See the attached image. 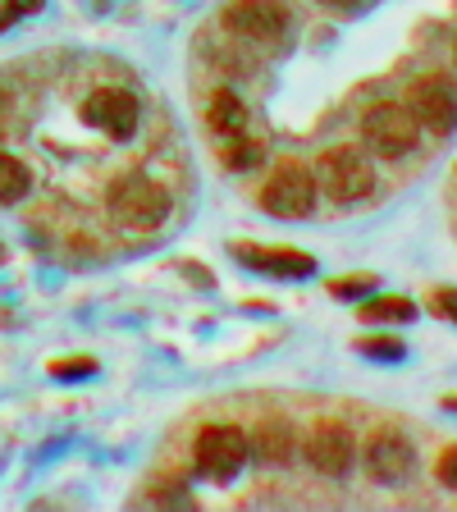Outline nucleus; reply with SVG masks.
Wrapping results in <instances>:
<instances>
[{
	"instance_id": "nucleus-1",
	"label": "nucleus",
	"mask_w": 457,
	"mask_h": 512,
	"mask_svg": "<svg viewBox=\"0 0 457 512\" xmlns=\"http://www.w3.org/2000/svg\"><path fill=\"white\" fill-rule=\"evenodd\" d=\"M106 206L124 229H160L170 215V192L147 174H119L106 192Z\"/></svg>"
},
{
	"instance_id": "nucleus-2",
	"label": "nucleus",
	"mask_w": 457,
	"mask_h": 512,
	"mask_svg": "<svg viewBox=\"0 0 457 512\" xmlns=\"http://www.w3.org/2000/svg\"><path fill=\"white\" fill-rule=\"evenodd\" d=\"M320 188L330 192V202L352 206V202H366V197H371L375 174L357 147H334L320 156Z\"/></svg>"
},
{
	"instance_id": "nucleus-3",
	"label": "nucleus",
	"mask_w": 457,
	"mask_h": 512,
	"mask_svg": "<svg viewBox=\"0 0 457 512\" xmlns=\"http://www.w3.org/2000/svg\"><path fill=\"white\" fill-rule=\"evenodd\" d=\"M261 206L270 215H279V220H307L316 211V179H311V170H302L298 160H284L266 179V188H261Z\"/></svg>"
},
{
	"instance_id": "nucleus-4",
	"label": "nucleus",
	"mask_w": 457,
	"mask_h": 512,
	"mask_svg": "<svg viewBox=\"0 0 457 512\" xmlns=\"http://www.w3.org/2000/svg\"><path fill=\"white\" fill-rule=\"evenodd\" d=\"M416 133H421L416 115L407 106H398V101H380V106H371L362 119V138L389 160L416 151Z\"/></svg>"
},
{
	"instance_id": "nucleus-5",
	"label": "nucleus",
	"mask_w": 457,
	"mask_h": 512,
	"mask_svg": "<svg viewBox=\"0 0 457 512\" xmlns=\"http://www.w3.org/2000/svg\"><path fill=\"white\" fill-rule=\"evenodd\" d=\"M224 28L234 32L238 42L256 46H284L288 37V10L279 0H234L224 14Z\"/></svg>"
},
{
	"instance_id": "nucleus-6",
	"label": "nucleus",
	"mask_w": 457,
	"mask_h": 512,
	"mask_svg": "<svg viewBox=\"0 0 457 512\" xmlns=\"http://www.w3.org/2000/svg\"><path fill=\"white\" fill-rule=\"evenodd\" d=\"M83 119L96 128V133H106L110 142H128L138 133L142 124V106L133 92H119V87H101L83 101Z\"/></svg>"
},
{
	"instance_id": "nucleus-7",
	"label": "nucleus",
	"mask_w": 457,
	"mask_h": 512,
	"mask_svg": "<svg viewBox=\"0 0 457 512\" xmlns=\"http://www.w3.org/2000/svg\"><path fill=\"white\" fill-rule=\"evenodd\" d=\"M252 458V444L238 426H211L197 435V471L211 480H234L243 462Z\"/></svg>"
},
{
	"instance_id": "nucleus-8",
	"label": "nucleus",
	"mask_w": 457,
	"mask_h": 512,
	"mask_svg": "<svg viewBox=\"0 0 457 512\" xmlns=\"http://www.w3.org/2000/svg\"><path fill=\"white\" fill-rule=\"evenodd\" d=\"M407 110L416 115V124L430 128V133H453L457 128V92L448 78L439 74H426V78H416L412 92H407Z\"/></svg>"
},
{
	"instance_id": "nucleus-9",
	"label": "nucleus",
	"mask_w": 457,
	"mask_h": 512,
	"mask_svg": "<svg viewBox=\"0 0 457 512\" xmlns=\"http://www.w3.org/2000/svg\"><path fill=\"white\" fill-rule=\"evenodd\" d=\"M412 467H416V453L403 435H375L371 444H366V471H371V480H380V485L407 480Z\"/></svg>"
},
{
	"instance_id": "nucleus-10",
	"label": "nucleus",
	"mask_w": 457,
	"mask_h": 512,
	"mask_svg": "<svg viewBox=\"0 0 457 512\" xmlns=\"http://www.w3.org/2000/svg\"><path fill=\"white\" fill-rule=\"evenodd\" d=\"M352 458H357V444H352V435L343 426H320L307 439V462L320 476H348Z\"/></svg>"
},
{
	"instance_id": "nucleus-11",
	"label": "nucleus",
	"mask_w": 457,
	"mask_h": 512,
	"mask_svg": "<svg viewBox=\"0 0 457 512\" xmlns=\"http://www.w3.org/2000/svg\"><path fill=\"white\" fill-rule=\"evenodd\" d=\"M234 256L243 261V266L261 270V275H279V279H307L311 270H316V261H311L307 252H293V247H247V243H238Z\"/></svg>"
},
{
	"instance_id": "nucleus-12",
	"label": "nucleus",
	"mask_w": 457,
	"mask_h": 512,
	"mask_svg": "<svg viewBox=\"0 0 457 512\" xmlns=\"http://www.w3.org/2000/svg\"><path fill=\"white\" fill-rule=\"evenodd\" d=\"M206 128L215 133V147L238 142V138H247V133H252V110H247L234 92H215L211 106H206Z\"/></svg>"
},
{
	"instance_id": "nucleus-13",
	"label": "nucleus",
	"mask_w": 457,
	"mask_h": 512,
	"mask_svg": "<svg viewBox=\"0 0 457 512\" xmlns=\"http://www.w3.org/2000/svg\"><path fill=\"white\" fill-rule=\"evenodd\" d=\"M247 444H252L256 462H270V467H288V462L298 458V430L288 426V421H279V416L261 421L256 439H247Z\"/></svg>"
},
{
	"instance_id": "nucleus-14",
	"label": "nucleus",
	"mask_w": 457,
	"mask_h": 512,
	"mask_svg": "<svg viewBox=\"0 0 457 512\" xmlns=\"http://www.w3.org/2000/svg\"><path fill=\"white\" fill-rule=\"evenodd\" d=\"M202 55L215 64V69H224V74H247V69H252V60H247L229 37H215V32H206L202 37Z\"/></svg>"
},
{
	"instance_id": "nucleus-15",
	"label": "nucleus",
	"mask_w": 457,
	"mask_h": 512,
	"mask_svg": "<svg viewBox=\"0 0 457 512\" xmlns=\"http://www.w3.org/2000/svg\"><path fill=\"white\" fill-rule=\"evenodd\" d=\"M28 188H32V174H28V165L0 151V206H14V202H23V197H28Z\"/></svg>"
},
{
	"instance_id": "nucleus-16",
	"label": "nucleus",
	"mask_w": 457,
	"mask_h": 512,
	"mask_svg": "<svg viewBox=\"0 0 457 512\" xmlns=\"http://www.w3.org/2000/svg\"><path fill=\"white\" fill-rule=\"evenodd\" d=\"M416 307L407 298H375L362 307V320H371V325H384V320H412Z\"/></svg>"
},
{
	"instance_id": "nucleus-17",
	"label": "nucleus",
	"mask_w": 457,
	"mask_h": 512,
	"mask_svg": "<svg viewBox=\"0 0 457 512\" xmlns=\"http://www.w3.org/2000/svg\"><path fill=\"white\" fill-rule=\"evenodd\" d=\"M371 288H375V275H343L330 284V293L334 298H366Z\"/></svg>"
},
{
	"instance_id": "nucleus-18",
	"label": "nucleus",
	"mask_w": 457,
	"mask_h": 512,
	"mask_svg": "<svg viewBox=\"0 0 457 512\" xmlns=\"http://www.w3.org/2000/svg\"><path fill=\"white\" fill-rule=\"evenodd\" d=\"M366 357H384V362H403V343L398 339H362Z\"/></svg>"
},
{
	"instance_id": "nucleus-19",
	"label": "nucleus",
	"mask_w": 457,
	"mask_h": 512,
	"mask_svg": "<svg viewBox=\"0 0 457 512\" xmlns=\"http://www.w3.org/2000/svg\"><path fill=\"white\" fill-rule=\"evenodd\" d=\"M42 5V0H5V10H0V28H10V23H19L23 14H32Z\"/></svg>"
},
{
	"instance_id": "nucleus-20",
	"label": "nucleus",
	"mask_w": 457,
	"mask_h": 512,
	"mask_svg": "<svg viewBox=\"0 0 457 512\" xmlns=\"http://www.w3.org/2000/svg\"><path fill=\"white\" fill-rule=\"evenodd\" d=\"M439 480H444L448 490H457V448H444V453H439Z\"/></svg>"
},
{
	"instance_id": "nucleus-21",
	"label": "nucleus",
	"mask_w": 457,
	"mask_h": 512,
	"mask_svg": "<svg viewBox=\"0 0 457 512\" xmlns=\"http://www.w3.org/2000/svg\"><path fill=\"white\" fill-rule=\"evenodd\" d=\"M435 311L448 320H457V288H435Z\"/></svg>"
},
{
	"instance_id": "nucleus-22",
	"label": "nucleus",
	"mask_w": 457,
	"mask_h": 512,
	"mask_svg": "<svg viewBox=\"0 0 457 512\" xmlns=\"http://www.w3.org/2000/svg\"><path fill=\"white\" fill-rule=\"evenodd\" d=\"M51 371L60 375V380H69V375H92V371H96V362H87V357H78L74 366H69V362H60V366H51Z\"/></svg>"
},
{
	"instance_id": "nucleus-23",
	"label": "nucleus",
	"mask_w": 457,
	"mask_h": 512,
	"mask_svg": "<svg viewBox=\"0 0 457 512\" xmlns=\"http://www.w3.org/2000/svg\"><path fill=\"white\" fill-rule=\"evenodd\" d=\"M320 5H339V10H352V5H362V0H320Z\"/></svg>"
},
{
	"instance_id": "nucleus-24",
	"label": "nucleus",
	"mask_w": 457,
	"mask_h": 512,
	"mask_svg": "<svg viewBox=\"0 0 457 512\" xmlns=\"http://www.w3.org/2000/svg\"><path fill=\"white\" fill-rule=\"evenodd\" d=\"M453 60H457V42H453Z\"/></svg>"
}]
</instances>
